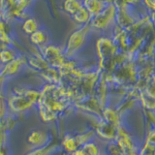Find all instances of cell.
I'll list each match as a JSON object with an SVG mask.
<instances>
[{"label": "cell", "instance_id": "obj_13", "mask_svg": "<svg viewBox=\"0 0 155 155\" xmlns=\"http://www.w3.org/2000/svg\"><path fill=\"white\" fill-rule=\"evenodd\" d=\"M3 80V77L2 76H0V87H1V81Z\"/></svg>", "mask_w": 155, "mask_h": 155}, {"label": "cell", "instance_id": "obj_2", "mask_svg": "<svg viewBox=\"0 0 155 155\" xmlns=\"http://www.w3.org/2000/svg\"><path fill=\"white\" fill-rule=\"evenodd\" d=\"M116 16V8L114 4L106 5L102 11L90 19V27L96 29H105L114 21Z\"/></svg>", "mask_w": 155, "mask_h": 155}, {"label": "cell", "instance_id": "obj_10", "mask_svg": "<svg viewBox=\"0 0 155 155\" xmlns=\"http://www.w3.org/2000/svg\"><path fill=\"white\" fill-rule=\"evenodd\" d=\"M22 30L26 34H30V35L36 32L38 30V23L36 19H34L33 18H26L22 24Z\"/></svg>", "mask_w": 155, "mask_h": 155}, {"label": "cell", "instance_id": "obj_8", "mask_svg": "<svg viewBox=\"0 0 155 155\" xmlns=\"http://www.w3.org/2000/svg\"><path fill=\"white\" fill-rule=\"evenodd\" d=\"M81 7H82V3L80 0H65L64 3H63V9L70 16H73Z\"/></svg>", "mask_w": 155, "mask_h": 155}, {"label": "cell", "instance_id": "obj_9", "mask_svg": "<svg viewBox=\"0 0 155 155\" xmlns=\"http://www.w3.org/2000/svg\"><path fill=\"white\" fill-rule=\"evenodd\" d=\"M30 40L35 46L42 47V46H44L46 44V42L48 40V36H47L46 32L44 30H40V29H38L36 32H34L33 34H31V35H30Z\"/></svg>", "mask_w": 155, "mask_h": 155}, {"label": "cell", "instance_id": "obj_5", "mask_svg": "<svg viewBox=\"0 0 155 155\" xmlns=\"http://www.w3.org/2000/svg\"><path fill=\"white\" fill-rule=\"evenodd\" d=\"M82 6L90 14L91 18H93L105 8L106 5L101 0H84Z\"/></svg>", "mask_w": 155, "mask_h": 155}, {"label": "cell", "instance_id": "obj_3", "mask_svg": "<svg viewBox=\"0 0 155 155\" xmlns=\"http://www.w3.org/2000/svg\"><path fill=\"white\" fill-rule=\"evenodd\" d=\"M39 94L36 91H24L13 96L11 100L9 101V104L11 106L12 110L15 111H23L30 108V106L34 104Z\"/></svg>", "mask_w": 155, "mask_h": 155}, {"label": "cell", "instance_id": "obj_6", "mask_svg": "<svg viewBox=\"0 0 155 155\" xmlns=\"http://www.w3.org/2000/svg\"><path fill=\"white\" fill-rule=\"evenodd\" d=\"M22 64H23V61L21 59V57H16L13 61L6 64V66H5L3 68V70L1 71L0 76H2L4 78L6 76H12L14 74H16Z\"/></svg>", "mask_w": 155, "mask_h": 155}, {"label": "cell", "instance_id": "obj_12", "mask_svg": "<svg viewBox=\"0 0 155 155\" xmlns=\"http://www.w3.org/2000/svg\"><path fill=\"white\" fill-rule=\"evenodd\" d=\"M6 106V104H5V102L4 100L0 97V118H2L3 117V115H4V107Z\"/></svg>", "mask_w": 155, "mask_h": 155}, {"label": "cell", "instance_id": "obj_7", "mask_svg": "<svg viewBox=\"0 0 155 155\" xmlns=\"http://www.w3.org/2000/svg\"><path fill=\"white\" fill-rule=\"evenodd\" d=\"M73 18L75 19V21L80 23V24H88L90 22V19H91V16L90 14L86 11V9L82 6L80 10H78V11L73 15Z\"/></svg>", "mask_w": 155, "mask_h": 155}, {"label": "cell", "instance_id": "obj_4", "mask_svg": "<svg viewBox=\"0 0 155 155\" xmlns=\"http://www.w3.org/2000/svg\"><path fill=\"white\" fill-rule=\"evenodd\" d=\"M48 139H50V137L47 133L40 130H34L28 136L27 140L34 147L41 148L45 147L47 143H48Z\"/></svg>", "mask_w": 155, "mask_h": 155}, {"label": "cell", "instance_id": "obj_1", "mask_svg": "<svg viewBox=\"0 0 155 155\" xmlns=\"http://www.w3.org/2000/svg\"><path fill=\"white\" fill-rule=\"evenodd\" d=\"M90 24H85L80 29H78L77 31L70 36L69 40H68L67 46H66V51L65 55L66 56H73L77 51L81 50V48L84 45L86 41L87 34H88L90 30Z\"/></svg>", "mask_w": 155, "mask_h": 155}, {"label": "cell", "instance_id": "obj_11", "mask_svg": "<svg viewBox=\"0 0 155 155\" xmlns=\"http://www.w3.org/2000/svg\"><path fill=\"white\" fill-rule=\"evenodd\" d=\"M15 58H16V56L14 55L13 50L4 48L0 51V62L3 63V64H8V63L13 61Z\"/></svg>", "mask_w": 155, "mask_h": 155}]
</instances>
